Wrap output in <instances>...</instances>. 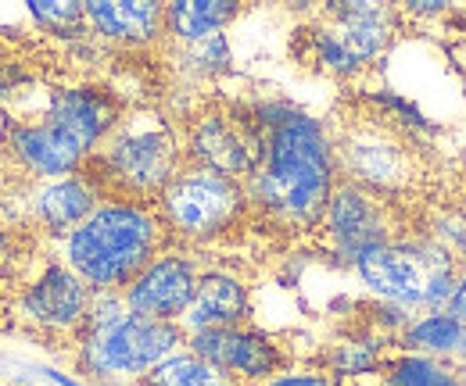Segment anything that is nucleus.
Returning a JSON list of instances; mask_svg holds the SVG:
<instances>
[{
    "label": "nucleus",
    "mask_w": 466,
    "mask_h": 386,
    "mask_svg": "<svg viewBox=\"0 0 466 386\" xmlns=\"http://www.w3.org/2000/svg\"><path fill=\"white\" fill-rule=\"evenodd\" d=\"M244 208V190L237 179L187 165L173 175V183L158 193V215L183 240H212Z\"/></svg>",
    "instance_id": "7"
},
{
    "label": "nucleus",
    "mask_w": 466,
    "mask_h": 386,
    "mask_svg": "<svg viewBox=\"0 0 466 386\" xmlns=\"http://www.w3.org/2000/svg\"><path fill=\"white\" fill-rule=\"evenodd\" d=\"M262 386H334V380L323 372H284V376L266 380Z\"/></svg>",
    "instance_id": "25"
},
{
    "label": "nucleus",
    "mask_w": 466,
    "mask_h": 386,
    "mask_svg": "<svg viewBox=\"0 0 466 386\" xmlns=\"http://www.w3.org/2000/svg\"><path fill=\"white\" fill-rule=\"evenodd\" d=\"M334 179L338 165L327 129L305 111H288V118L269 129L262 162L251 172L248 190L255 204H262L273 219L305 229L323 222L327 201L338 186Z\"/></svg>",
    "instance_id": "1"
},
{
    "label": "nucleus",
    "mask_w": 466,
    "mask_h": 386,
    "mask_svg": "<svg viewBox=\"0 0 466 386\" xmlns=\"http://www.w3.org/2000/svg\"><path fill=\"white\" fill-rule=\"evenodd\" d=\"M101 179L116 186L122 201L162 193L179 172V140L158 111H133L118 118L101 147Z\"/></svg>",
    "instance_id": "4"
},
{
    "label": "nucleus",
    "mask_w": 466,
    "mask_h": 386,
    "mask_svg": "<svg viewBox=\"0 0 466 386\" xmlns=\"http://www.w3.org/2000/svg\"><path fill=\"white\" fill-rule=\"evenodd\" d=\"M384 386H463V376L431 354H399L384 372Z\"/></svg>",
    "instance_id": "21"
},
{
    "label": "nucleus",
    "mask_w": 466,
    "mask_h": 386,
    "mask_svg": "<svg viewBox=\"0 0 466 386\" xmlns=\"http://www.w3.org/2000/svg\"><path fill=\"white\" fill-rule=\"evenodd\" d=\"M137 386H240L223 369L208 365L205 358L183 351V354H169L166 361H158L151 372H144Z\"/></svg>",
    "instance_id": "19"
},
{
    "label": "nucleus",
    "mask_w": 466,
    "mask_h": 386,
    "mask_svg": "<svg viewBox=\"0 0 466 386\" xmlns=\"http://www.w3.org/2000/svg\"><path fill=\"white\" fill-rule=\"evenodd\" d=\"M183 343V330L176 322L144 319L126 308L116 293H101L90 304L79 340V369L94 380H140L158 361L176 354Z\"/></svg>",
    "instance_id": "3"
},
{
    "label": "nucleus",
    "mask_w": 466,
    "mask_h": 386,
    "mask_svg": "<svg viewBox=\"0 0 466 386\" xmlns=\"http://www.w3.org/2000/svg\"><path fill=\"white\" fill-rule=\"evenodd\" d=\"M7 243H11V233H7V229H4V225H0V254H4V251H7Z\"/></svg>",
    "instance_id": "28"
},
{
    "label": "nucleus",
    "mask_w": 466,
    "mask_h": 386,
    "mask_svg": "<svg viewBox=\"0 0 466 386\" xmlns=\"http://www.w3.org/2000/svg\"><path fill=\"white\" fill-rule=\"evenodd\" d=\"M166 222L140 201H108L65 240L68 269L86 286L112 293L140 276L162 247Z\"/></svg>",
    "instance_id": "2"
},
{
    "label": "nucleus",
    "mask_w": 466,
    "mask_h": 386,
    "mask_svg": "<svg viewBox=\"0 0 466 386\" xmlns=\"http://www.w3.org/2000/svg\"><path fill=\"white\" fill-rule=\"evenodd\" d=\"M330 144H334V165L345 172V183H355L370 193H395L416 179L412 147L388 125L359 122Z\"/></svg>",
    "instance_id": "8"
},
{
    "label": "nucleus",
    "mask_w": 466,
    "mask_h": 386,
    "mask_svg": "<svg viewBox=\"0 0 466 386\" xmlns=\"http://www.w3.org/2000/svg\"><path fill=\"white\" fill-rule=\"evenodd\" d=\"M86 22L108 40L147 44L166 29V7L151 0H90Z\"/></svg>",
    "instance_id": "17"
},
{
    "label": "nucleus",
    "mask_w": 466,
    "mask_h": 386,
    "mask_svg": "<svg viewBox=\"0 0 466 386\" xmlns=\"http://www.w3.org/2000/svg\"><path fill=\"white\" fill-rule=\"evenodd\" d=\"M198 269L183 254H158L140 276L122 290V301L129 312L144 319H162L179 322V315L190 308L194 290H198Z\"/></svg>",
    "instance_id": "12"
},
{
    "label": "nucleus",
    "mask_w": 466,
    "mask_h": 386,
    "mask_svg": "<svg viewBox=\"0 0 466 386\" xmlns=\"http://www.w3.org/2000/svg\"><path fill=\"white\" fill-rule=\"evenodd\" d=\"M183 64L190 72H201V75H216L230 64V47H227V36H212V40H201V44H187L183 51Z\"/></svg>",
    "instance_id": "24"
},
{
    "label": "nucleus",
    "mask_w": 466,
    "mask_h": 386,
    "mask_svg": "<svg viewBox=\"0 0 466 386\" xmlns=\"http://www.w3.org/2000/svg\"><path fill=\"white\" fill-rule=\"evenodd\" d=\"M355 269L362 282L399 308H434L441 312L456 279L460 265L456 254L438 243H412V240H388L380 247H370L355 258Z\"/></svg>",
    "instance_id": "5"
},
{
    "label": "nucleus",
    "mask_w": 466,
    "mask_h": 386,
    "mask_svg": "<svg viewBox=\"0 0 466 386\" xmlns=\"http://www.w3.org/2000/svg\"><path fill=\"white\" fill-rule=\"evenodd\" d=\"M90 290L68 265L51 262L22 293V315L40 330H83L90 315Z\"/></svg>",
    "instance_id": "14"
},
{
    "label": "nucleus",
    "mask_w": 466,
    "mask_h": 386,
    "mask_svg": "<svg viewBox=\"0 0 466 386\" xmlns=\"http://www.w3.org/2000/svg\"><path fill=\"white\" fill-rule=\"evenodd\" d=\"M187 347H190V354L223 369L237 383H266L284 361L280 347L266 332L244 330V326L194 332V336H187Z\"/></svg>",
    "instance_id": "9"
},
{
    "label": "nucleus",
    "mask_w": 466,
    "mask_h": 386,
    "mask_svg": "<svg viewBox=\"0 0 466 386\" xmlns=\"http://www.w3.org/2000/svg\"><path fill=\"white\" fill-rule=\"evenodd\" d=\"M380 365V340L373 336H355V340H345L334 347L330 354V369L338 376H366Z\"/></svg>",
    "instance_id": "22"
},
{
    "label": "nucleus",
    "mask_w": 466,
    "mask_h": 386,
    "mask_svg": "<svg viewBox=\"0 0 466 386\" xmlns=\"http://www.w3.org/2000/svg\"><path fill=\"white\" fill-rule=\"evenodd\" d=\"M399 11L388 4H330L305 29V57L327 75H355L391 47Z\"/></svg>",
    "instance_id": "6"
},
{
    "label": "nucleus",
    "mask_w": 466,
    "mask_h": 386,
    "mask_svg": "<svg viewBox=\"0 0 466 386\" xmlns=\"http://www.w3.org/2000/svg\"><path fill=\"white\" fill-rule=\"evenodd\" d=\"M97 212V193L83 175H65L36 186L25 197V215L29 222L51 229V233H72L79 222H86Z\"/></svg>",
    "instance_id": "16"
},
{
    "label": "nucleus",
    "mask_w": 466,
    "mask_h": 386,
    "mask_svg": "<svg viewBox=\"0 0 466 386\" xmlns=\"http://www.w3.org/2000/svg\"><path fill=\"white\" fill-rule=\"evenodd\" d=\"M445 11H449V4H445V0H416V4H409V15H420V18L445 15Z\"/></svg>",
    "instance_id": "27"
},
{
    "label": "nucleus",
    "mask_w": 466,
    "mask_h": 386,
    "mask_svg": "<svg viewBox=\"0 0 466 386\" xmlns=\"http://www.w3.org/2000/svg\"><path fill=\"white\" fill-rule=\"evenodd\" d=\"M237 15L240 4L233 0H176L166 7V29L179 44H201L219 36Z\"/></svg>",
    "instance_id": "18"
},
{
    "label": "nucleus",
    "mask_w": 466,
    "mask_h": 386,
    "mask_svg": "<svg viewBox=\"0 0 466 386\" xmlns=\"http://www.w3.org/2000/svg\"><path fill=\"white\" fill-rule=\"evenodd\" d=\"M323 225H327V236H330L334 251L349 262L366 254L370 247H380V243L391 240L384 204L377 201V193H370L355 183H338L334 186V193L327 201V212H323Z\"/></svg>",
    "instance_id": "11"
},
{
    "label": "nucleus",
    "mask_w": 466,
    "mask_h": 386,
    "mask_svg": "<svg viewBox=\"0 0 466 386\" xmlns=\"http://www.w3.org/2000/svg\"><path fill=\"white\" fill-rule=\"evenodd\" d=\"M402 343L409 347V354H456L466 347V326H460L449 312H431L409 322Z\"/></svg>",
    "instance_id": "20"
},
{
    "label": "nucleus",
    "mask_w": 466,
    "mask_h": 386,
    "mask_svg": "<svg viewBox=\"0 0 466 386\" xmlns=\"http://www.w3.org/2000/svg\"><path fill=\"white\" fill-rule=\"evenodd\" d=\"M7 144H11V154L18 158V165L25 172L51 175V179L76 175V168L83 165V158L90 154V147L51 114H44L40 122L15 125Z\"/></svg>",
    "instance_id": "13"
},
{
    "label": "nucleus",
    "mask_w": 466,
    "mask_h": 386,
    "mask_svg": "<svg viewBox=\"0 0 466 386\" xmlns=\"http://www.w3.org/2000/svg\"><path fill=\"white\" fill-rule=\"evenodd\" d=\"M266 140L255 136V129H248L240 118L230 114H201L190 125L187 136V154L190 165L219 172V175H251L262 162Z\"/></svg>",
    "instance_id": "10"
},
{
    "label": "nucleus",
    "mask_w": 466,
    "mask_h": 386,
    "mask_svg": "<svg viewBox=\"0 0 466 386\" xmlns=\"http://www.w3.org/2000/svg\"><path fill=\"white\" fill-rule=\"evenodd\" d=\"M248 286L230 272H205L198 279L194 301L190 308L179 315V330L183 336L205 330H227V326H240L248 319Z\"/></svg>",
    "instance_id": "15"
},
{
    "label": "nucleus",
    "mask_w": 466,
    "mask_h": 386,
    "mask_svg": "<svg viewBox=\"0 0 466 386\" xmlns=\"http://www.w3.org/2000/svg\"><path fill=\"white\" fill-rule=\"evenodd\" d=\"M441 312H449L460 326H466V272H460V279H456V286H452V293H449V301H445Z\"/></svg>",
    "instance_id": "26"
},
{
    "label": "nucleus",
    "mask_w": 466,
    "mask_h": 386,
    "mask_svg": "<svg viewBox=\"0 0 466 386\" xmlns=\"http://www.w3.org/2000/svg\"><path fill=\"white\" fill-rule=\"evenodd\" d=\"M29 15L51 33H68L86 18V4H76V0H29Z\"/></svg>",
    "instance_id": "23"
}]
</instances>
